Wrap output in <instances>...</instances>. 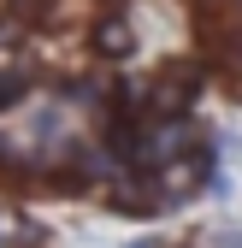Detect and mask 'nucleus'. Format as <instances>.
Returning a JSON list of instances; mask_svg holds the SVG:
<instances>
[{"label":"nucleus","mask_w":242,"mask_h":248,"mask_svg":"<svg viewBox=\"0 0 242 248\" xmlns=\"http://www.w3.org/2000/svg\"><path fill=\"white\" fill-rule=\"evenodd\" d=\"M95 42H101L106 53H124V47H130V24H101V36H95Z\"/></svg>","instance_id":"obj_1"},{"label":"nucleus","mask_w":242,"mask_h":248,"mask_svg":"<svg viewBox=\"0 0 242 248\" xmlns=\"http://www.w3.org/2000/svg\"><path fill=\"white\" fill-rule=\"evenodd\" d=\"M18 95H24V77H0V107L18 101Z\"/></svg>","instance_id":"obj_2"}]
</instances>
